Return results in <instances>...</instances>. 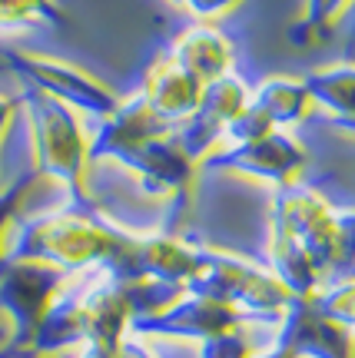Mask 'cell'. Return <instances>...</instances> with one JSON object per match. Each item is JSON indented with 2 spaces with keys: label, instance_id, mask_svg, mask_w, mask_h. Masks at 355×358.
I'll return each instance as SVG.
<instances>
[{
  "label": "cell",
  "instance_id": "cell-4",
  "mask_svg": "<svg viewBox=\"0 0 355 358\" xmlns=\"http://www.w3.org/2000/svg\"><path fill=\"white\" fill-rule=\"evenodd\" d=\"M169 57L203 87L209 80L229 73L232 47H229L226 34H219L213 24H196L176 40V47H173Z\"/></svg>",
  "mask_w": 355,
  "mask_h": 358
},
{
  "label": "cell",
  "instance_id": "cell-2",
  "mask_svg": "<svg viewBox=\"0 0 355 358\" xmlns=\"http://www.w3.org/2000/svg\"><path fill=\"white\" fill-rule=\"evenodd\" d=\"M34 120H37V146L40 156L50 169L60 176H70L80 166V153H83V140L76 133L74 116L67 113L60 100H47V96H34Z\"/></svg>",
  "mask_w": 355,
  "mask_h": 358
},
{
  "label": "cell",
  "instance_id": "cell-5",
  "mask_svg": "<svg viewBox=\"0 0 355 358\" xmlns=\"http://www.w3.org/2000/svg\"><path fill=\"white\" fill-rule=\"evenodd\" d=\"M236 166H246V169H256V173H263V176H272L279 179L286 173L299 166V150L292 146L289 140H282V136H256V140H246V150H239L236 156H229Z\"/></svg>",
  "mask_w": 355,
  "mask_h": 358
},
{
  "label": "cell",
  "instance_id": "cell-9",
  "mask_svg": "<svg viewBox=\"0 0 355 358\" xmlns=\"http://www.w3.org/2000/svg\"><path fill=\"white\" fill-rule=\"evenodd\" d=\"M345 3L349 0H305V24L316 27V30H326Z\"/></svg>",
  "mask_w": 355,
  "mask_h": 358
},
{
  "label": "cell",
  "instance_id": "cell-7",
  "mask_svg": "<svg viewBox=\"0 0 355 358\" xmlns=\"http://www.w3.org/2000/svg\"><path fill=\"white\" fill-rule=\"evenodd\" d=\"M302 83H305V93L322 103H329V110L335 106V110L349 113V106H352V64H335V66H326V70H316Z\"/></svg>",
  "mask_w": 355,
  "mask_h": 358
},
{
  "label": "cell",
  "instance_id": "cell-8",
  "mask_svg": "<svg viewBox=\"0 0 355 358\" xmlns=\"http://www.w3.org/2000/svg\"><path fill=\"white\" fill-rule=\"evenodd\" d=\"M64 24V10L57 0H0V30Z\"/></svg>",
  "mask_w": 355,
  "mask_h": 358
},
{
  "label": "cell",
  "instance_id": "cell-6",
  "mask_svg": "<svg viewBox=\"0 0 355 358\" xmlns=\"http://www.w3.org/2000/svg\"><path fill=\"white\" fill-rule=\"evenodd\" d=\"M309 103V93H305L302 80L292 77H272L266 87H259L256 100L249 103L256 113L266 120L269 127L272 123H289V120H299Z\"/></svg>",
  "mask_w": 355,
  "mask_h": 358
},
{
  "label": "cell",
  "instance_id": "cell-1",
  "mask_svg": "<svg viewBox=\"0 0 355 358\" xmlns=\"http://www.w3.org/2000/svg\"><path fill=\"white\" fill-rule=\"evenodd\" d=\"M11 66H17L20 73L34 80L40 90H47L50 96L67 103H80L87 110L97 113H113L116 100L106 87H100L97 80H90L87 73H80L76 66L60 64V60H47V57H27V53H11Z\"/></svg>",
  "mask_w": 355,
  "mask_h": 358
},
{
  "label": "cell",
  "instance_id": "cell-3",
  "mask_svg": "<svg viewBox=\"0 0 355 358\" xmlns=\"http://www.w3.org/2000/svg\"><path fill=\"white\" fill-rule=\"evenodd\" d=\"M200 83L183 70V66L173 60V57H163L150 66V77H146V87H143V100L156 116L163 120H183L196 110L200 103Z\"/></svg>",
  "mask_w": 355,
  "mask_h": 358
},
{
  "label": "cell",
  "instance_id": "cell-10",
  "mask_svg": "<svg viewBox=\"0 0 355 358\" xmlns=\"http://www.w3.org/2000/svg\"><path fill=\"white\" fill-rule=\"evenodd\" d=\"M169 3H179V7H186L193 10L196 17H203V20H213V17H223L226 10H232L239 0H169Z\"/></svg>",
  "mask_w": 355,
  "mask_h": 358
}]
</instances>
